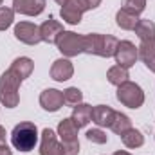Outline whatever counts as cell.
<instances>
[{
	"mask_svg": "<svg viewBox=\"0 0 155 155\" xmlns=\"http://www.w3.org/2000/svg\"><path fill=\"white\" fill-rule=\"evenodd\" d=\"M117 43L119 40L112 35H99V33L83 35V52L101 58H110L116 52Z\"/></svg>",
	"mask_w": 155,
	"mask_h": 155,
	"instance_id": "1",
	"label": "cell"
},
{
	"mask_svg": "<svg viewBox=\"0 0 155 155\" xmlns=\"http://www.w3.org/2000/svg\"><path fill=\"white\" fill-rule=\"evenodd\" d=\"M38 143V128L31 121L18 123L11 132V144L18 152H31Z\"/></svg>",
	"mask_w": 155,
	"mask_h": 155,
	"instance_id": "2",
	"label": "cell"
},
{
	"mask_svg": "<svg viewBox=\"0 0 155 155\" xmlns=\"http://www.w3.org/2000/svg\"><path fill=\"white\" fill-rule=\"evenodd\" d=\"M20 85H22V79L13 74L9 69L0 76V103L5 107V108H15L18 107L20 103Z\"/></svg>",
	"mask_w": 155,
	"mask_h": 155,
	"instance_id": "3",
	"label": "cell"
},
{
	"mask_svg": "<svg viewBox=\"0 0 155 155\" xmlns=\"http://www.w3.org/2000/svg\"><path fill=\"white\" fill-rule=\"evenodd\" d=\"M78 128L71 117L61 119L58 124V137L63 144V155L79 153V141H78Z\"/></svg>",
	"mask_w": 155,
	"mask_h": 155,
	"instance_id": "4",
	"label": "cell"
},
{
	"mask_svg": "<svg viewBox=\"0 0 155 155\" xmlns=\"http://www.w3.org/2000/svg\"><path fill=\"white\" fill-rule=\"evenodd\" d=\"M117 101L128 108H141L144 103V92L137 83L128 79L117 87Z\"/></svg>",
	"mask_w": 155,
	"mask_h": 155,
	"instance_id": "5",
	"label": "cell"
},
{
	"mask_svg": "<svg viewBox=\"0 0 155 155\" xmlns=\"http://www.w3.org/2000/svg\"><path fill=\"white\" fill-rule=\"evenodd\" d=\"M56 45H58V51L65 58H74L83 52V35H78L74 31H63Z\"/></svg>",
	"mask_w": 155,
	"mask_h": 155,
	"instance_id": "6",
	"label": "cell"
},
{
	"mask_svg": "<svg viewBox=\"0 0 155 155\" xmlns=\"http://www.w3.org/2000/svg\"><path fill=\"white\" fill-rule=\"evenodd\" d=\"M114 58H116V63L119 67H124V69H132L139 58V52H137V47L128 41V40H123L117 43V49L114 52Z\"/></svg>",
	"mask_w": 155,
	"mask_h": 155,
	"instance_id": "7",
	"label": "cell"
},
{
	"mask_svg": "<svg viewBox=\"0 0 155 155\" xmlns=\"http://www.w3.org/2000/svg\"><path fill=\"white\" fill-rule=\"evenodd\" d=\"M15 38L25 45H36L41 41L40 27L33 22H18L15 25Z\"/></svg>",
	"mask_w": 155,
	"mask_h": 155,
	"instance_id": "8",
	"label": "cell"
},
{
	"mask_svg": "<svg viewBox=\"0 0 155 155\" xmlns=\"http://www.w3.org/2000/svg\"><path fill=\"white\" fill-rule=\"evenodd\" d=\"M88 11V5L85 0H69L63 7H61V18L63 22L71 24V25H78L83 18V13Z\"/></svg>",
	"mask_w": 155,
	"mask_h": 155,
	"instance_id": "9",
	"label": "cell"
},
{
	"mask_svg": "<svg viewBox=\"0 0 155 155\" xmlns=\"http://www.w3.org/2000/svg\"><path fill=\"white\" fill-rule=\"evenodd\" d=\"M40 155H63V144L58 141V134H54L51 128L41 130Z\"/></svg>",
	"mask_w": 155,
	"mask_h": 155,
	"instance_id": "10",
	"label": "cell"
},
{
	"mask_svg": "<svg viewBox=\"0 0 155 155\" xmlns=\"http://www.w3.org/2000/svg\"><path fill=\"white\" fill-rule=\"evenodd\" d=\"M63 105V92L58 88H45L40 94V107L47 112H58Z\"/></svg>",
	"mask_w": 155,
	"mask_h": 155,
	"instance_id": "11",
	"label": "cell"
},
{
	"mask_svg": "<svg viewBox=\"0 0 155 155\" xmlns=\"http://www.w3.org/2000/svg\"><path fill=\"white\" fill-rule=\"evenodd\" d=\"M63 24H60L58 20H54L52 16H49V20H45L41 25H40V35H41V41H47V43H56L60 35L63 33Z\"/></svg>",
	"mask_w": 155,
	"mask_h": 155,
	"instance_id": "12",
	"label": "cell"
},
{
	"mask_svg": "<svg viewBox=\"0 0 155 155\" xmlns=\"http://www.w3.org/2000/svg\"><path fill=\"white\" fill-rule=\"evenodd\" d=\"M72 74H74V65L71 63L69 58H60V60H56V61L52 63V67H51V78H52L54 81L63 83V81L71 79Z\"/></svg>",
	"mask_w": 155,
	"mask_h": 155,
	"instance_id": "13",
	"label": "cell"
},
{
	"mask_svg": "<svg viewBox=\"0 0 155 155\" xmlns=\"http://www.w3.org/2000/svg\"><path fill=\"white\" fill-rule=\"evenodd\" d=\"M13 9L20 15L38 16L45 9V0H13Z\"/></svg>",
	"mask_w": 155,
	"mask_h": 155,
	"instance_id": "14",
	"label": "cell"
},
{
	"mask_svg": "<svg viewBox=\"0 0 155 155\" xmlns=\"http://www.w3.org/2000/svg\"><path fill=\"white\" fill-rule=\"evenodd\" d=\"M114 117H116V110L107 107V105H97L92 108V121L99 126V128H105V126H112L114 123Z\"/></svg>",
	"mask_w": 155,
	"mask_h": 155,
	"instance_id": "15",
	"label": "cell"
},
{
	"mask_svg": "<svg viewBox=\"0 0 155 155\" xmlns=\"http://www.w3.org/2000/svg\"><path fill=\"white\" fill-rule=\"evenodd\" d=\"M9 71H11L13 74H16V76L24 81L25 78H29L31 74H33V71H35V61H33L31 58H27V56L16 58V60L11 63Z\"/></svg>",
	"mask_w": 155,
	"mask_h": 155,
	"instance_id": "16",
	"label": "cell"
},
{
	"mask_svg": "<svg viewBox=\"0 0 155 155\" xmlns=\"http://www.w3.org/2000/svg\"><path fill=\"white\" fill-rule=\"evenodd\" d=\"M92 108L94 107H90L87 103H79L76 107H72V116H71V119L74 121V124H76L78 128H83V126H87L92 121Z\"/></svg>",
	"mask_w": 155,
	"mask_h": 155,
	"instance_id": "17",
	"label": "cell"
},
{
	"mask_svg": "<svg viewBox=\"0 0 155 155\" xmlns=\"http://www.w3.org/2000/svg\"><path fill=\"white\" fill-rule=\"evenodd\" d=\"M139 20H141V18H139V15H134V13H130V11L123 9V7L117 11V15H116L117 27H121V29H124V31H134Z\"/></svg>",
	"mask_w": 155,
	"mask_h": 155,
	"instance_id": "18",
	"label": "cell"
},
{
	"mask_svg": "<svg viewBox=\"0 0 155 155\" xmlns=\"http://www.w3.org/2000/svg\"><path fill=\"white\" fill-rule=\"evenodd\" d=\"M121 137V141H123V144L126 146V148H141L143 144H144V135L141 134V130H137V128H130V130H126L123 135H119Z\"/></svg>",
	"mask_w": 155,
	"mask_h": 155,
	"instance_id": "19",
	"label": "cell"
},
{
	"mask_svg": "<svg viewBox=\"0 0 155 155\" xmlns=\"http://www.w3.org/2000/svg\"><path fill=\"white\" fill-rule=\"evenodd\" d=\"M135 35L141 41H146V40L155 38V24L152 20H139L137 25H135Z\"/></svg>",
	"mask_w": 155,
	"mask_h": 155,
	"instance_id": "20",
	"label": "cell"
},
{
	"mask_svg": "<svg viewBox=\"0 0 155 155\" xmlns=\"http://www.w3.org/2000/svg\"><path fill=\"white\" fill-rule=\"evenodd\" d=\"M128 69H124V67H119V65H114V67H110L108 69V72H107V79H108V83H112V85H123L124 81H128Z\"/></svg>",
	"mask_w": 155,
	"mask_h": 155,
	"instance_id": "21",
	"label": "cell"
},
{
	"mask_svg": "<svg viewBox=\"0 0 155 155\" xmlns=\"http://www.w3.org/2000/svg\"><path fill=\"white\" fill-rule=\"evenodd\" d=\"M112 132L117 134V135H123L126 130H130L132 128V121H130V117L124 116V114H121V112H116V117H114V123H112Z\"/></svg>",
	"mask_w": 155,
	"mask_h": 155,
	"instance_id": "22",
	"label": "cell"
},
{
	"mask_svg": "<svg viewBox=\"0 0 155 155\" xmlns=\"http://www.w3.org/2000/svg\"><path fill=\"white\" fill-rule=\"evenodd\" d=\"M137 52H139V58L146 63L150 60L155 58V38L146 40V41H141V45L137 47Z\"/></svg>",
	"mask_w": 155,
	"mask_h": 155,
	"instance_id": "23",
	"label": "cell"
},
{
	"mask_svg": "<svg viewBox=\"0 0 155 155\" xmlns=\"http://www.w3.org/2000/svg\"><path fill=\"white\" fill-rule=\"evenodd\" d=\"M63 101L69 107H76L83 101V92L78 87H69L67 90H63Z\"/></svg>",
	"mask_w": 155,
	"mask_h": 155,
	"instance_id": "24",
	"label": "cell"
},
{
	"mask_svg": "<svg viewBox=\"0 0 155 155\" xmlns=\"http://www.w3.org/2000/svg\"><path fill=\"white\" fill-rule=\"evenodd\" d=\"M121 7L134 15H141L146 9V0H121Z\"/></svg>",
	"mask_w": 155,
	"mask_h": 155,
	"instance_id": "25",
	"label": "cell"
},
{
	"mask_svg": "<svg viewBox=\"0 0 155 155\" xmlns=\"http://www.w3.org/2000/svg\"><path fill=\"white\" fill-rule=\"evenodd\" d=\"M15 20V9L13 7H0V31H5L11 27Z\"/></svg>",
	"mask_w": 155,
	"mask_h": 155,
	"instance_id": "26",
	"label": "cell"
},
{
	"mask_svg": "<svg viewBox=\"0 0 155 155\" xmlns=\"http://www.w3.org/2000/svg\"><path fill=\"white\" fill-rule=\"evenodd\" d=\"M87 139H88L90 143H94V144H105V143L108 141V135L97 126V128H92V130L87 132Z\"/></svg>",
	"mask_w": 155,
	"mask_h": 155,
	"instance_id": "27",
	"label": "cell"
},
{
	"mask_svg": "<svg viewBox=\"0 0 155 155\" xmlns=\"http://www.w3.org/2000/svg\"><path fill=\"white\" fill-rule=\"evenodd\" d=\"M5 135H7V134H5V128L0 124V146H4V144H5Z\"/></svg>",
	"mask_w": 155,
	"mask_h": 155,
	"instance_id": "28",
	"label": "cell"
},
{
	"mask_svg": "<svg viewBox=\"0 0 155 155\" xmlns=\"http://www.w3.org/2000/svg\"><path fill=\"white\" fill-rule=\"evenodd\" d=\"M87 2V5H88V9H96L99 4H101V0H85Z\"/></svg>",
	"mask_w": 155,
	"mask_h": 155,
	"instance_id": "29",
	"label": "cell"
},
{
	"mask_svg": "<svg viewBox=\"0 0 155 155\" xmlns=\"http://www.w3.org/2000/svg\"><path fill=\"white\" fill-rule=\"evenodd\" d=\"M0 155H13V152L7 148V144H4V146H0Z\"/></svg>",
	"mask_w": 155,
	"mask_h": 155,
	"instance_id": "30",
	"label": "cell"
},
{
	"mask_svg": "<svg viewBox=\"0 0 155 155\" xmlns=\"http://www.w3.org/2000/svg\"><path fill=\"white\" fill-rule=\"evenodd\" d=\"M144 65H146V67H148L152 72H155V58H153V60H150V61H146Z\"/></svg>",
	"mask_w": 155,
	"mask_h": 155,
	"instance_id": "31",
	"label": "cell"
},
{
	"mask_svg": "<svg viewBox=\"0 0 155 155\" xmlns=\"http://www.w3.org/2000/svg\"><path fill=\"white\" fill-rule=\"evenodd\" d=\"M114 155H132V153H128V152H124V150H119V152H116Z\"/></svg>",
	"mask_w": 155,
	"mask_h": 155,
	"instance_id": "32",
	"label": "cell"
},
{
	"mask_svg": "<svg viewBox=\"0 0 155 155\" xmlns=\"http://www.w3.org/2000/svg\"><path fill=\"white\" fill-rule=\"evenodd\" d=\"M54 2H56V4H60V5H61V7H63V5H65V4H67V2H69V0H54Z\"/></svg>",
	"mask_w": 155,
	"mask_h": 155,
	"instance_id": "33",
	"label": "cell"
},
{
	"mask_svg": "<svg viewBox=\"0 0 155 155\" xmlns=\"http://www.w3.org/2000/svg\"><path fill=\"white\" fill-rule=\"evenodd\" d=\"M2 2H4V0H0V5H2Z\"/></svg>",
	"mask_w": 155,
	"mask_h": 155,
	"instance_id": "34",
	"label": "cell"
}]
</instances>
